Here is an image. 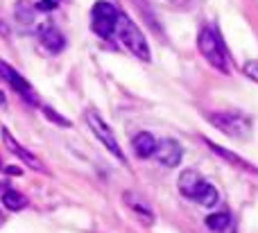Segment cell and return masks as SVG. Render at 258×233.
<instances>
[{"label":"cell","mask_w":258,"mask_h":233,"mask_svg":"<svg viewBox=\"0 0 258 233\" xmlns=\"http://www.w3.org/2000/svg\"><path fill=\"white\" fill-rule=\"evenodd\" d=\"M179 190H181L183 197L192 199V202L202 204L206 208H213L218 204V190L215 186H211L209 181H204L200 177V172L195 170H183L179 175V181H177Z\"/></svg>","instance_id":"cell-1"},{"label":"cell","mask_w":258,"mask_h":233,"mask_svg":"<svg viewBox=\"0 0 258 233\" xmlns=\"http://www.w3.org/2000/svg\"><path fill=\"white\" fill-rule=\"evenodd\" d=\"M120 39V43L125 45L132 54H136L143 61H150V45H147V39L141 30L136 27V23L127 16V14L118 12V21H116V30H113Z\"/></svg>","instance_id":"cell-2"},{"label":"cell","mask_w":258,"mask_h":233,"mask_svg":"<svg viewBox=\"0 0 258 233\" xmlns=\"http://www.w3.org/2000/svg\"><path fill=\"white\" fill-rule=\"evenodd\" d=\"M197 48H200L202 57L211 63L213 68H218L220 72H229V59H227V52H224V45L220 41L218 32L213 27H204L200 32V39H197Z\"/></svg>","instance_id":"cell-3"},{"label":"cell","mask_w":258,"mask_h":233,"mask_svg":"<svg viewBox=\"0 0 258 233\" xmlns=\"http://www.w3.org/2000/svg\"><path fill=\"white\" fill-rule=\"evenodd\" d=\"M209 122L231 138H247L251 134V120L247 116H240V113L213 111L209 113Z\"/></svg>","instance_id":"cell-4"},{"label":"cell","mask_w":258,"mask_h":233,"mask_svg":"<svg viewBox=\"0 0 258 233\" xmlns=\"http://www.w3.org/2000/svg\"><path fill=\"white\" fill-rule=\"evenodd\" d=\"M86 125L93 129V134L102 140L104 147H107L113 157H118L122 163H125V157H122V149H120V145H118V138L113 136V129L107 125V122H104V118L100 116L98 111H93V109H89V111H86Z\"/></svg>","instance_id":"cell-5"},{"label":"cell","mask_w":258,"mask_h":233,"mask_svg":"<svg viewBox=\"0 0 258 233\" xmlns=\"http://www.w3.org/2000/svg\"><path fill=\"white\" fill-rule=\"evenodd\" d=\"M116 21H118V9L113 7L107 0H100L93 5V14H91V23H93V32L98 36H111L116 30Z\"/></svg>","instance_id":"cell-6"},{"label":"cell","mask_w":258,"mask_h":233,"mask_svg":"<svg viewBox=\"0 0 258 233\" xmlns=\"http://www.w3.org/2000/svg\"><path fill=\"white\" fill-rule=\"evenodd\" d=\"M152 157L156 159L159 163H163L165 168H177L181 163V145L172 138H163V140H156V149Z\"/></svg>","instance_id":"cell-7"},{"label":"cell","mask_w":258,"mask_h":233,"mask_svg":"<svg viewBox=\"0 0 258 233\" xmlns=\"http://www.w3.org/2000/svg\"><path fill=\"white\" fill-rule=\"evenodd\" d=\"M0 134H3V143H5V147H7L12 154H16V157L21 159L23 163H27V168H32V170H36V172H45L43 163H41L39 159H36L34 154L30 152V149H25V147H23V145L18 143V140L14 138L12 134H9V129H7V127H3V131H0Z\"/></svg>","instance_id":"cell-8"},{"label":"cell","mask_w":258,"mask_h":233,"mask_svg":"<svg viewBox=\"0 0 258 233\" xmlns=\"http://www.w3.org/2000/svg\"><path fill=\"white\" fill-rule=\"evenodd\" d=\"M39 39H41V43H43V48L48 50V52H52V54L61 52V50L66 48V39H63V34L54 25H43L41 27Z\"/></svg>","instance_id":"cell-9"},{"label":"cell","mask_w":258,"mask_h":233,"mask_svg":"<svg viewBox=\"0 0 258 233\" xmlns=\"http://www.w3.org/2000/svg\"><path fill=\"white\" fill-rule=\"evenodd\" d=\"M125 204L129 208H132V213L134 215L138 217V220H141V224L143 226H152L154 224V213H152V208L147 206L145 202H143L141 197H138V195H134V193H125Z\"/></svg>","instance_id":"cell-10"},{"label":"cell","mask_w":258,"mask_h":233,"mask_svg":"<svg viewBox=\"0 0 258 233\" xmlns=\"http://www.w3.org/2000/svg\"><path fill=\"white\" fill-rule=\"evenodd\" d=\"M0 75H3L5 80H7L9 84L14 86V89H16L18 93L23 95V98H30V102H36V95H34V91H32V86L27 84V82L23 80V77L18 75L14 68H9L7 63H3V61H0Z\"/></svg>","instance_id":"cell-11"},{"label":"cell","mask_w":258,"mask_h":233,"mask_svg":"<svg viewBox=\"0 0 258 233\" xmlns=\"http://www.w3.org/2000/svg\"><path fill=\"white\" fill-rule=\"evenodd\" d=\"M132 147H134V152H136L138 159H147L154 154L156 138L150 134V131H141V134H136V138L132 140Z\"/></svg>","instance_id":"cell-12"},{"label":"cell","mask_w":258,"mask_h":233,"mask_svg":"<svg viewBox=\"0 0 258 233\" xmlns=\"http://www.w3.org/2000/svg\"><path fill=\"white\" fill-rule=\"evenodd\" d=\"M3 206L7 208V211H12V213H18V211H23V208L27 206V197L25 195H21L18 190L7 188L3 193Z\"/></svg>","instance_id":"cell-13"},{"label":"cell","mask_w":258,"mask_h":233,"mask_svg":"<svg viewBox=\"0 0 258 233\" xmlns=\"http://www.w3.org/2000/svg\"><path fill=\"white\" fill-rule=\"evenodd\" d=\"M206 143H209V140H206ZM209 147L213 149V152L218 154L220 159H224V161H229V163H233V166L242 168V170H249V172H256V175H258V170H256L254 166H249V163H247V161H242V159H238L236 154H233V152H229V149L220 147V145H215V143H209Z\"/></svg>","instance_id":"cell-14"},{"label":"cell","mask_w":258,"mask_h":233,"mask_svg":"<svg viewBox=\"0 0 258 233\" xmlns=\"http://www.w3.org/2000/svg\"><path fill=\"white\" fill-rule=\"evenodd\" d=\"M229 224H231V217H229V213H213V215L206 217V226H209L211 231H215V233L227 231Z\"/></svg>","instance_id":"cell-15"},{"label":"cell","mask_w":258,"mask_h":233,"mask_svg":"<svg viewBox=\"0 0 258 233\" xmlns=\"http://www.w3.org/2000/svg\"><path fill=\"white\" fill-rule=\"evenodd\" d=\"M242 70H245V75L249 77L251 82H256V84H258V61H256V59L247 61L245 66H242Z\"/></svg>","instance_id":"cell-16"},{"label":"cell","mask_w":258,"mask_h":233,"mask_svg":"<svg viewBox=\"0 0 258 233\" xmlns=\"http://www.w3.org/2000/svg\"><path fill=\"white\" fill-rule=\"evenodd\" d=\"M43 113L45 116H50V120H54L57 125H63V127H71V120H66V118H61V116H57V113L52 111V109H43Z\"/></svg>","instance_id":"cell-17"},{"label":"cell","mask_w":258,"mask_h":233,"mask_svg":"<svg viewBox=\"0 0 258 233\" xmlns=\"http://www.w3.org/2000/svg\"><path fill=\"white\" fill-rule=\"evenodd\" d=\"M59 3H61V0H41V9H43V12H52V9L59 7Z\"/></svg>","instance_id":"cell-18"},{"label":"cell","mask_w":258,"mask_h":233,"mask_svg":"<svg viewBox=\"0 0 258 233\" xmlns=\"http://www.w3.org/2000/svg\"><path fill=\"white\" fill-rule=\"evenodd\" d=\"M7 175H21V170L18 168H7Z\"/></svg>","instance_id":"cell-19"},{"label":"cell","mask_w":258,"mask_h":233,"mask_svg":"<svg viewBox=\"0 0 258 233\" xmlns=\"http://www.w3.org/2000/svg\"><path fill=\"white\" fill-rule=\"evenodd\" d=\"M0 107H5V93L0 91Z\"/></svg>","instance_id":"cell-20"}]
</instances>
